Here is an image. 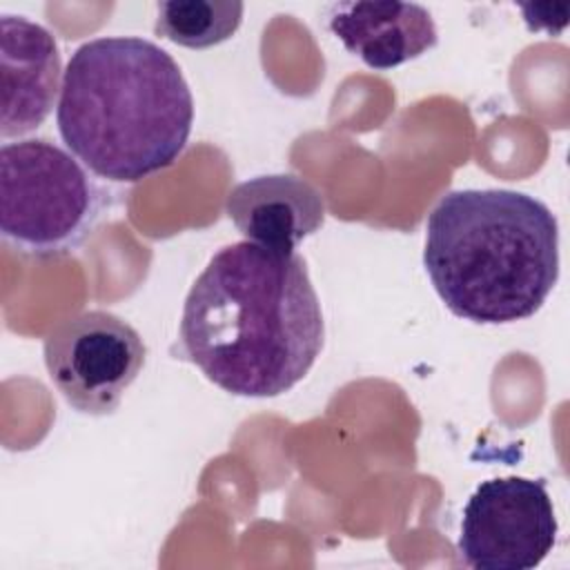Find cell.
Listing matches in <instances>:
<instances>
[{
  "label": "cell",
  "mask_w": 570,
  "mask_h": 570,
  "mask_svg": "<svg viewBox=\"0 0 570 570\" xmlns=\"http://www.w3.org/2000/svg\"><path fill=\"white\" fill-rule=\"evenodd\" d=\"M325 323L305 261L249 240L216 252L180 316L187 358L236 396H278L316 363Z\"/></svg>",
  "instance_id": "obj_1"
},
{
  "label": "cell",
  "mask_w": 570,
  "mask_h": 570,
  "mask_svg": "<svg viewBox=\"0 0 570 570\" xmlns=\"http://www.w3.org/2000/svg\"><path fill=\"white\" fill-rule=\"evenodd\" d=\"M56 120L69 151L96 176L136 183L180 156L194 98L163 47L138 36H105L71 53Z\"/></svg>",
  "instance_id": "obj_2"
},
{
  "label": "cell",
  "mask_w": 570,
  "mask_h": 570,
  "mask_svg": "<svg viewBox=\"0 0 570 570\" xmlns=\"http://www.w3.org/2000/svg\"><path fill=\"white\" fill-rule=\"evenodd\" d=\"M423 265L452 314L514 323L539 312L557 285L559 223L523 191L456 189L428 216Z\"/></svg>",
  "instance_id": "obj_3"
},
{
  "label": "cell",
  "mask_w": 570,
  "mask_h": 570,
  "mask_svg": "<svg viewBox=\"0 0 570 570\" xmlns=\"http://www.w3.org/2000/svg\"><path fill=\"white\" fill-rule=\"evenodd\" d=\"M100 191L82 165L45 138L0 147V232L24 254L73 249L100 212Z\"/></svg>",
  "instance_id": "obj_4"
},
{
  "label": "cell",
  "mask_w": 570,
  "mask_h": 570,
  "mask_svg": "<svg viewBox=\"0 0 570 570\" xmlns=\"http://www.w3.org/2000/svg\"><path fill=\"white\" fill-rule=\"evenodd\" d=\"M45 365L60 396L80 414L107 416L142 372L147 347L120 316L89 309L58 323L45 338Z\"/></svg>",
  "instance_id": "obj_5"
},
{
  "label": "cell",
  "mask_w": 570,
  "mask_h": 570,
  "mask_svg": "<svg viewBox=\"0 0 570 570\" xmlns=\"http://www.w3.org/2000/svg\"><path fill=\"white\" fill-rule=\"evenodd\" d=\"M557 528L541 479H488L463 508L456 546L474 570H532L550 554Z\"/></svg>",
  "instance_id": "obj_6"
},
{
  "label": "cell",
  "mask_w": 570,
  "mask_h": 570,
  "mask_svg": "<svg viewBox=\"0 0 570 570\" xmlns=\"http://www.w3.org/2000/svg\"><path fill=\"white\" fill-rule=\"evenodd\" d=\"M0 136L18 138L47 120L62 89L56 38L24 16L4 13L0 18Z\"/></svg>",
  "instance_id": "obj_7"
},
{
  "label": "cell",
  "mask_w": 570,
  "mask_h": 570,
  "mask_svg": "<svg viewBox=\"0 0 570 570\" xmlns=\"http://www.w3.org/2000/svg\"><path fill=\"white\" fill-rule=\"evenodd\" d=\"M225 212L254 245L294 252L325 223L323 194L294 174L254 176L229 189Z\"/></svg>",
  "instance_id": "obj_8"
},
{
  "label": "cell",
  "mask_w": 570,
  "mask_h": 570,
  "mask_svg": "<svg viewBox=\"0 0 570 570\" xmlns=\"http://www.w3.org/2000/svg\"><path fill=\"white\" fill-rule=\"evenodd\" d=\"M330 31L372 69L410 62L439 42L430 11L416 2H336Z\"/></svg>",
  "instance_id": "obj_9"
},
{
  "label": "cell",
  "mask_w": 570,
  "mask_h": 570,
  "mask_svg": "<svg viewBox=\"0 0 570 570\" xmlns=\"http://www.w3.org/2000/svg\"><path fill=\"white\" fill-rule=\"evenodd\" d=\"M243 11V2L232 0H167L156 7L154 33L187 49H209L238 31Z\"/></svg>",
  "instance_id": "obj_10"
}]
</instances>
